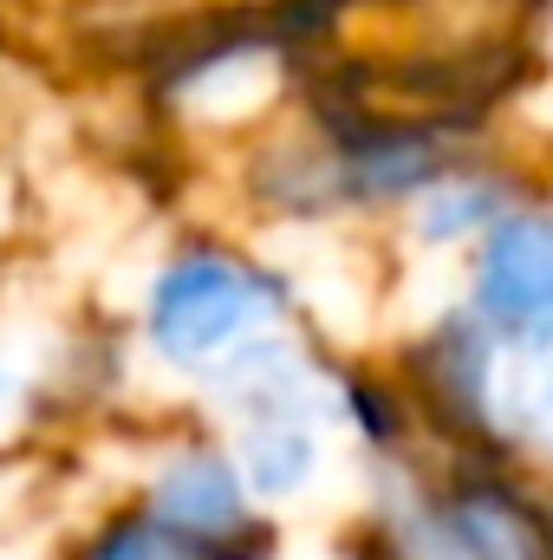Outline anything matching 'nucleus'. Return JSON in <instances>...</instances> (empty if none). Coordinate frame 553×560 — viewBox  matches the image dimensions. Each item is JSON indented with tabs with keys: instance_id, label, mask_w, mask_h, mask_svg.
<instances>
[{
	"instance_id": "obj_1",
	"label": "nucleus",
	"mask_w": 553,
	"mask_h": 560,
	"mask_svg": "<svg viewBox=\"0 0 553 560\" xmlns=\"http://www.w3.org/2000/svg\"><path fill=\"white\" fill-rule=\"evenodd\" d=\"M268 300H274V293L248 275V268H228V261H215V255H196V261H183L176 275L156 287V339H163L169 352L196 359V352L235 339Z\"/></svg>"
},
{
	"instance_id": "obj_2",
	"label": "nucleus",
	"mask_w": 553,
	"mask_h": 560,
	"mask_svg": "<svg viewBox=\"0 0 553 560\" xmlns=\"http://www.w3.org/2000/svg\"><path fill=\"white\" fill-rule=\"evenodd\" d=\"M482 313L508 339H553V222H502L489 235Z\"/></svg>"
},
{
	"instance_id": "obj_5",
	"label": "nucleus",
	"mask_w": 553,
	"mask_h": 560,
	"mask_svg": "<svg viewBox=\"0 0 553 560\" xmlns=\"http://www.w3.org/2000/svg\"><path fill=\"white\" fill-rule=\"evenodd\" d=\"M352 411H358V423H365V436H372V443H398V436H404V418H398V398L372 392L365 378L352 385Z\"/></svg>"
},
{
	"instance_id": "obj_3",
	"label": "nucleus",
	"mask_w": 553,
	"mask_h": 560,
	"mask_svg": "<svg viewBox=\"0 0 553 560\" xmlns=\"http://www.w3.org/2000/svg\"><path fill=\"white\" fill-rule=\"evenodd\" d=\"M163 509L176 515V528L215 535V528H235L242 522V489H235V476L215 456H196V463H183L163 482Z\"/></svg>"
},
{
	"instance_id": "obj_4",
	"label": "nucleus",
	"mask_w": 553,
	"mask_h": 560,
	"mask_svg": "<svg viewBox=\"0 0 553 560\" xmlns=\"http://www.w3.org/2000/svg\"><path fill=\"white\" fill-rule=\"evenodd\" d=\"M306 463H313V450H306L299 430H280V450H268V436L248 443V469H255L261 489H293V482L306 476Z\"/></svg>"
},
{
	"instance_id": "obj_6",
	"label": "nucleus",
	"mask_w": 553,
	"mask_h": 560,
	"mask_svg": "<svg viewBox=\"0 0 553 560\" xmlns=\"http://www.w3.org/2000/svg\"><path fill=\"white\" fill-rule=\"evenodd\" d=\"M541 405H548V430H553V385H548V392H541Z\"/></svg>"
}]
</instances>
